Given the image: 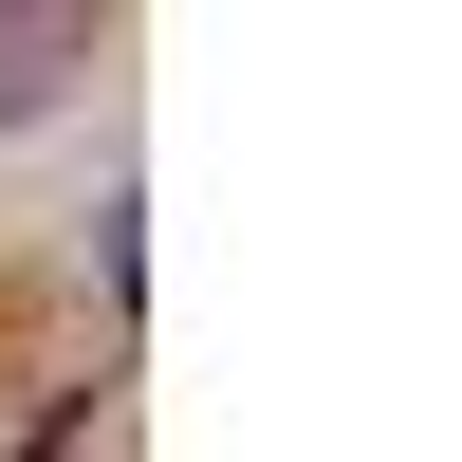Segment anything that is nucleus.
Returning a JSON list of instances; mask_svg holds the SVG:
<instances>
[{"label": "nucleus", "instance_id": "1", "mask_svg": "<svg viewBox=\"0 0 462 462\" xmlns=\"http://www.w3.org/2000/svg\"><path fill=\"white\" fill-rule=\"evenodd\" d=\"M56 74H74V19H0V111H37Z\"/></svg>", "mask_w": 462, "mask_h": 462}]
</instances>
